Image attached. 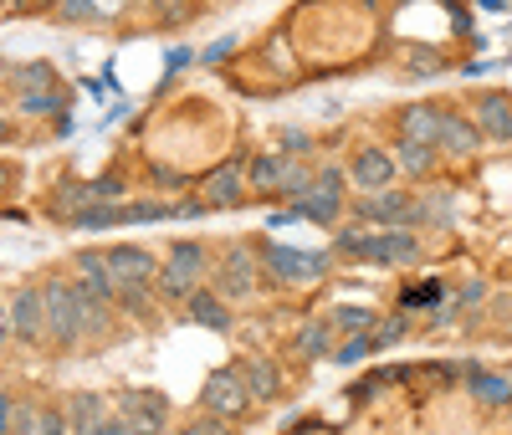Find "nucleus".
<instances>
[{
	"instance_id": "c756f323",
	"label": "nucleus",
	"mask_w": 512,
	"mask_h": 435,
	"mask_svg": "<svg viewBox=\"0 0 512 435\" xmlns=\"http://www.w3.org/2000/svg\"><path fill=\"white\" fill-rule=\"evenodd\" d=\"M113 226H123V205H88L72 221V231H113Z\"/></svg>"
},
{
	"instance_id": "473e14b6",
	"label": "nucleus",
	"mask_w": 512,
	"mask_h": 435,
	"mask_svg": "<svg viewBox=\"0 0 512 435\" xmlns=\"http://www.w3.org/2000/svg\"><path fill=\"white\" fill-rule=\"evenodd\" d=\"M441 302V282H415L400 292V313H415V308H436Z\"/></svg>"
},
{
	"instance_id": "a878e982",
	"label": "nucleus",
	"mask_w": 512,
	"mask_h": 435,
	"mask_svg": "<svg viewBox=\"0 0 512 435\" xmlns=\"http://www.w3.org/2000/svg\"><path fill=\"white\" fill-rule=\"evenodd\" d=\"M390 159H395L400 174H410V180H425V174H436V159H441V154L425 149V144H410V139H395Z\"/></svg>"
},
{
	"instance_id": "f257e3e1",
	"label": "nucleus",
	"mask_w": 512,
	"mask_h": 435,
	"mask_svg": "<svg viewBox=\"0 0 512 435\" xmlns=\"http://www.w3.org/2000/svg\"><path fill=\"white\" fill-rule=\"evenodd\" d=\"M205 272H210V251L200 241H175V246H169V256H164V267H159L154 292L164 302H190L200 292V277Z\"/></svg>"
},
{
	"instance_id": "6e6552de",
	"label": "nucleus",
	"mask_w": 512,
	"mask_h": 435,
	"mask_svg": "<svg viewBox=\"0 0 512 435\" xmlns=\"http://www.w3.org/2000/svg\"><path fill=\"white\" fill-rule=\"evenodd\" d=\"M200 405H205V415H216V420H241V415L251 410V395H246V384H241V369L226 364V369L210 374L205 389H200Z\"/></svg>"
},
{
	"instance_id": "de8ad7c7",
	"label": "nucleus",
	"mask_w": 512,
	"mask_h": 435,
	"mask_svg": "<svg viewBox=\"0 0 512 435\" xmlns=\"http://www.w3.org/2000/svg\"><path fill=\"white\" fill-rule=\"evenodd\" d=\"M88 435H128V425H123V415L113 410V415H108V420H98V425H93Z\"/></svg>"
},
{
	"instance_id": "2f4dec72",
	"label": "nucleus",
	"mask_w": 512,
	"mask_h": 435,
	"mask_svg": "<svg viewBox=\"0 0 512 435\" xmlns=\"http://www.w3.org/2000/svg\"><path fill=\"white\" fill-rule=\"evenodd\" d=\"M410 333V313H390L384 323H374V333H369V343H374V354L379 348H390V343H400Z\"/></svg>"
},
{
	"instance_id": "412c9836",
	"label": "nucleus",
	"mask_w": 512,
	"mask_h": 435,
	"mask_svg": "<svg viewBox=\"0 0 512 435\" xmlns=\"http://www.w3.org/2000/svg\"><path fill=\"white\" fill-rule=\"evenodd\" d=\"M236 369H241V384H246V395H251V400H262V405H267V400L282 395V369H277L272 359H241Z\"/></svg>"
},
{
	"instance_id": "c85d7f7f",
	"label": "nucleus",
	"mask_w": 512,
	"mask_h": 435,
	"mask_svg": "<svg viewBox=\"0 0 512 435\" xmlns=\"http://www.w3.org/2000/svg\"><path fill=\"white\" fill-rule=\"evenodd\" d=\"M11 82L21 87V98H26V93H52V87H57V67H52V62H21V67L11 72Z\"/></svg>"
},
{
	"instance_id": "58836bf2",
	"label": "nucleus",
	"mask_w": 512,
	"mask_h": 435,
	"mask_svg": "<svg viewBox=\"0 0 512 435\" xmlns=\"http://www.w3.org/2000/svg\"><path fill=\"white\" fill-rule=\"evenodd\" d=\"M277 144H282V159H292V154H308L313 149V134H303V128H282Z\"/></svg>"
},
{
	"instance_id": "4be33fe9",
	"label": "nucleus",
	"mask_w": 512,
	"mask_h": 435,
	"mask_svg": "<svg viewBox=\"0 0 512 435\" xmlns=\"http://www.w3.org/2000/svg\"><path fill=\"white\" fill-rule=\"evenodd\" d=\"M185 313L195 328H210V333H231V302H221L210 287H200L190 302H185Z\"/></svg>"
},
{
	"instance_id": "aec40b11",
	"label": "nucleus",
	"mask_w": 512,
	"mask_h": 435,
	"mask_svg": "<svg viewBox=\"0 0 512 435\" xmlns=\"http://www.w3.org/2000/svg\"><path fill=\"white\" fill-rule=\"evenodd\" d=\"M11 435H72V430H67V415L57 405L21 400L16 405V420H11Z\"/></svg>"
},
{
	"instance_id": "3c124183",
	"label": "nucleus",
	"mask_w": 512,
	"mask_h": 435,
	"mask_svg": "<svg viewBox=\"0 0 512 435\" xmlns=\"http://www.w3.org/2000/svg\"><path fill=\"white\" fill-rule=\"evenodd\" d=\"M11 185V169H0V190H6Z\"/></svg>"
},
{
	"instance_id": "ddd939ff",
	"label": "nucleus",
	"mask_w": 512,
	"mask_h": 435,
	"mask_svg": "<svg viewBox=\"0 0 512 435\" xmlns=\"http://www.w3.org/2000/svg\"><path fill=\"white\" fill-rule=\"evenodd\" d=\"M395 159H390V149H379V144H369V149H359L354 154V164H349V180L364 190V195H379V190H395Z\"/></svg>"
},
{
	"instance_id": "72a5a7b5",
	"label": "nucleus",
	"mask_w": 512,
	"mask_h": 435,
	"mask_svg": "<svg viewBox=\"0 0 512 435\" xmlns=\"http://www.w3.org/2000/svg\"><path fill=\"white\" fill-rule=\"evenodd\" d=\"M21 113H57V118H67L62 87H52V93H26V98H21Z\"/></svg>"
},
{
	"instance_id": "a211bd4d",
	"label": "nucleus",
	"mask_w": 512,
	"mask_h": 435,
	"mask_svg": "<svg viewBox=\"0 0 512 435\" xmlns=\"http://www.w3.org/2000/svg\"><path fill=\"white\" fill-rule=\"evenodd\" d=\"M441 113H446V103H410V108H400V139L436 149L441 144Z\"/></svg>"
},
{
	"instance_id": "9b49d317",
	"label": "nucleus",
	"mask_w": 512,
	"mask_h": 435,
	"mask_svg": "<svg viewBox=\"0 0 512 435\" xmlns=\"http://www.w3.org/2000/svg\"><path fill=\"white\" fill-rule=\"evenodd\" d=\"M359 261H374V267H415L420 261V236L415 231H369Z\"/></svg>"
},
{
	"instance_id": "4468645a",
	"label": "nucleus",
	"mask_w": 512,
	"mask_h": 435,
	"mask_svg": "<svg viewBox=\"0 0 512 435\" xmlns=\"http://www.w3.org/2000/svg\"><path fill=\"white\" fill-rule=\"evenodd\" d=\"M461 379H466V395L487 410H502L512 405V374L507 369H482V364H461Z\"/></svg>"
},
{
	"instance_id": "2eb2a0df",
	"label": "nucleus",
	"mask_w": 512,
	"mask_h": 435,
	"mask_svg": "<svg viewBox=\"0 0 512 435\" xmlns=\"http://www.w3.org/2000/svg\"><path fill=\"white\" fill-rule=\"evenodd\" d=\"M482 128L466 118V113H456V108H446L441 113V144H436V154H451V159H472V154H482Z\"/></svg>"
},
{
	"instance_id": "c03bdc74",
	"label": "nucleus",
	"mask_w": 512,
	"mask_h": 435,
	"mask_svg": "<svg viewBox=\"0 0 512 435\" xmlns=\"http://www.w3.org/2000/svg\"><path fill=\"white\" fill-rule=\"evenodd\" d=\"M410 72L415 77H431V72H441V57L436 52H410Z\"/></svg>"
},
{
	"instance_id": "b1692460",
	"label": "nucleus",
	"mask_w": 512,
	"mask_h": 435,
	"mask_svg": "<svg viewBox=\"0 0 512 435\" xmlns=\"http://www.w3.org/2000/svg\"><path fill=\"white\" fill-rule=\"evenodd\" d=\"M282 174H287V159L282 154H256V159H246V190L277 195L282 190Z\"/></svg>"
},
{
	"instance_id": "49530a36",
	"label": "nucleus",
	"mask_w": 512,
	"mask_h": 435,
	"mask_svg": "<svg viewBox=\"0 0 512 435\" xmlns=\"http://www.w3.org/2000/svg\"><path fill=\"white\" fill-rule=\"evenodd\" d=\"M190 62H195V57H190V47H175V52H164V72H169V77H175L180 67H190Z\"/></svg>"
},
{
	"instance_id": "423d86ee",
	"label": "nucleus",
	"mask_w": 512,
	"mask_h": 435,
	"mask_svg": "<svg viewBox=\"0 0 512 435\" xmlns=\"http://www.w3.org/2000/svg\"><path fill=\"white\" fill-rule=\"evenodd\" d=\"M349 210L359 226H374V231H415V195H405V190L359 195Z\"/></svg>"
},
{
	"instance_id": "09e8293b",
	"label": "nucleus",
	"mask_w": 512,
	"mask_h": 435,
	"mask_svg": "<svg viewBox=\"0 0 512 435\" xmlns=\"http://www.w3.org/2000/svg\"><path fill=\"white\" fill-rule=\"evenodd\" d=\"M11 343V308H0V348Z\"/></svg>"
},
{
	"instance_id": "bb28decb",
	"label": "nucleus",
	"mask_w": 512,
	"mask_h": 435,
	"mask_svg": "<svg viewBox=\"0 0 512 435\" xmlns=\"http://www.w3.org/2000/svg\"><path fill=\"white\" fill-rule=\"evenodd\" d=\"M328 323H333V333H344V338H369L374 323H379V313L374 308H359V302H338V308L328 313Z\"/></svg>"
},
{
	"instance_id": "dca6fc26",
	"label": "nucleus",
	"mask_w": 512,
	"mask_h": 435,
	"mask_svg": "<svg viewBox=\"0 0 512 435\" xmlns=\"http://www.w3.org/2000/svg\"><path fill=\"white\" fill-rule=\"evenodd\" d=\"M472 123L482 128V139H492V144H512V98H507V93H477V103H472Z\"/></svg>"
},
{
	"instance_id": "9d476101",
	"label": "nucleus",
	"mask_w": 512,
	"mask_h": 435,
	"mask_svg": "<svg viewBox=\"0 0 512 435\" xmlns=\"http://www.w3.org/2000/svg\"><path fill=\"white\" fill-rule=\"evenodd\" d=\"M11 338L36 348V343H47V297H41V282L36 287H21L11 297Z\"/></svg>"
},
{
	"instance_id": "20e7f679",
	"label": "nucleus",
	"mask_w": 512,
	"mask_h": 435,
	"mask_svg": "<svg viewBox=\"0 0 512 435\" xmlns=\"http://www.w3.org/2000/svg\"><path fill=\"white\" fill-rule=\"evenodd\" d=\"M41 297H47V338L57 348H77L82 338V302H77V282L67 277H52V282H41Z\"/></svg>"
},
{
	"instance_id": "e433bc0d",
	"label": "nucleus",
	"mask_w": 512,
	"mask_h": 435,
	"mask_svg": "<svg viewBox=\"0 0 512 435\" xmlns=\"http://www.w3.org/2000/svg\"><path fill=\"white\" fill-rule=\"evenodd\" d=\"M113 308L118 313H134V318H154V297L149 292H118Z\"/></svg>"
},
{
	"instance_id": "c9c22d12",
	"label": "nucleus",
	"mask_w": 512,
	"mask_h": 435,
	"mask_svg": "<svg viewBox=\"0 0 512 435\" xmlns=\"http://www.w3.org/2000/svg\"><path fill=\"white\" fill-rule=\"evenodd\" d=\"M369 354H374V343H369V338H344V343L333 348V359L344 364V369H349V364H364Z\"/></svg>"
},
{
	"instance_id": "4c0bfd02",
	"label": "nucleus",
	"mask_w": 512,
	"mask_h": 435,
	"mask_svg": "<svg viewBox=\"0 0 512 435\" xmlns=\"http://www.w3.org/2000/svg\"><path fill=\"white\" fill-rule=\"evenodd\" d=\"M180 435H236L231 430V420H216V415H195V420H185V430Z\"/></svg>"
},
{
	"instance_id": "f3484780",
	"label": "nucleus",
	"mask_w": 512,
	"mask_h": 435,
	"mask_svg": "<svg viewBox=\"0 0 512 435\" xmlns=\"http://www.w3.org/2000/svg\"><path fill=\"white\" fill-rule=\"evenodd\" d=\"M88 205H93V180H77V174H62V180L52 185V195H47V215L62 221V226H72Z\"/></svg>"
},
{
	"instance_id": "393cba45",
	"label": "nucleus",
	"mask_w": 512,
	"mask_h": 435,
	"mask_svg": "<svg viewBox=\"0 0 512 435\" xmlns=\"http://www.w3.org/2000/svg\"><path fill=\"white\" fill-rule=\"evenodd\" d=\"M333 323L328 318H313V323H303V328H297V359H333Z\"/></svg>"
},
{
	"instance_id": "39448f33",
	"label": "nucleus",
	"mask_w": 512,
	"mask_h": 435,
	"mask_svg": "<svg viewBox=\"0 0 512 435\" xmlns=\"http://www.w3.org/2000/svg\"><path fill=\"white\" fill-rule=\"evenodd\" d=\"M256 282H262V261H256V246L251 241H231L226 256L216 261V292L221 302H246L256 297Z\"/></svg>"
},
{
	"instance_id": "5701e85b",
	"label": "nucleus",
	"mask_w": 512,
	"mask_h": 435,
	"mask_svg": "<svg viewBox=\"0 0 512 435\" xmlns=\"http://www.w3.org/2000/svg\"><path fill=\"white\" fill-rule=\"evenodd\" d=\"M62 415H67V430H72V435H88L98 420L113 415V405H108L103 395H93V389H82V395H72V400L62 405Z\"/></svg>"
},
{
	"instance_id": "79ce46f5",
	"label": "nucleus",
	"mask_w": 512,
	"mask_h": 435,
	"mask_svg": "<svg viewBox=\"0 0 512 435\" xmlns=\"http://www.w3.org/2000/svg\"><path fill=\"white\" fill-rule=\"evenodd\" d=\"M57 21H98L93 0H72V6H57Z\"/></svg>"
},
{
	"instance_id": "7c9ffc66",
	"label": "nucleus",
	"mask_w": 512,
	"mask_h": 435,
	"mask_svg": "<svg viewBox=\"0 0 512 435\" xmlns=\"http://www.w3.org/2000/svg\"><path fill=\"white\" fill-rule=\"evenodd\" d=\"M313 174H318V169H308V164L287 159V174H282V190H277V195H287V200L297 205V200H303V195L313 190Z\"/></svg>"
},
{
	"instance_id": "ea45409f",
	"label": "nucleus",
	"mask_w": 512,
	"mask_h": 435,
	"mask_svg": "<svg viewBox=\"0 0 512 435\" xmlns=\"http://www.w3.org/2000/svg\"><path fill=\"white\" fill-rule=\"evenodd\" d=\"M482 297H487V282H466V287L456 292V302H451V308H441V318H451L456 308H477Z\"/></svg>"
},
{
	"instance_id": "8fccbe9b",
	"label": "nucleus",
	"mask_w": 512,
	"mask_h": 435,
	"mask_svg": "<svg viewBox=\"0 0 512 435\" xmlns=\"http://www.w3.org/2000/svg\"><path fill=\"white\" fill-rule=\"evenodd\" d=\"M6 139H11V123H6V118H0V144H6Z\"/></svg>"
},
{
	"instance_id": "f8f14e48",
	"label": "nucleus",
	"mask_w": 512,
	"mask_h": 435,
	"mask_svg": "<svg viewBox=\"0 0 512 435\" xmlns=\"http://www.w3.org/2000/svg\"><path fill=\"white\" fill-rule=\"evenodd\" d=\"M246 200V159H226L205 174V210H236Z\"/></svg>"
},
{
	"instance_id": "cd10ccee",
	"label": "nucleus",
	"mask_w": 512,
	"mask_h": 435,
	"mask_svg": "<svg viewBox=\"0 0 512 435\" xmlns=\"http://www.w3.org/2000/svg\"><path fill=\"white\" fill-rule=\"evenodd\" d=\"M451 205H456V190H425V195H415V226L425 231V226H451Z\"/></svg>"
},
{
	"instance_id": "a18cd8bd",
	"label": "nucleus",
	"mask_w": 512,
	"mask_h": 435,
	"mask_svg": "<svg viewBox=\"0 0 512 435\" xmlns=\"http://www.w3.org/2000/svg\"><path fill=\"white\" fill-rule=\"evenodd\" d=\"M16 405L21 400H11L6 389H0V435H11V420H16Z\"/></svg>"
},
{
	"instance_id": "37998d69",
	"label": "nucleus",
	"mask_w": 512,
	"mask_h": 435,
	"mask_svg": "<svg viewBox=\"0 0 512 435\" xmlns=\"http://www.w3.org/2000/svg\"><path fill=\"white\" fill-rule=\"evenodd\" d=\"M236 52V36H221V41H210L205 47V67H216V62H226Z\"/></svg>"
},
{
	"instance_id": "864d4df0",
	"label": "nucleus",
	"mask_w": 512,
	"mask_h": 435,
	"mask_svg": "<svg viewBox=\"0 0 512 435\" xmlns=\"http://www.w3.org/2000/svg\"><path fill=\"white\" fill-rule=\"evenodd\" d=\"M507 374H512V369H507Z\"/></svg>"
},
{
	"instance_id": "f704fd0d",
	"label": "nucleus",
	"mask_w": 512,
	"mask_h": 435,
	"mask_svg": "<svg viewBox=\"0 0 512 435\" xmlns=\"http://www.w3.org/2000/svg\"><path fill=\"white\" fill-rule=\"evenodd\" d=\"M364 226H338V236H333V256H354L359 261V251H364Z\"/></svg>"
},
{
	"instance_id": "1a4fd4ad",
	"label": "nucleus",
	"mask_w": 512,
	"mask_h": 435,
	"mask_svg": "<svg viewBox=\"0 0 512 435\" xmlns=\"http://www.w3.org/2000/svg\"><path fill=\"white\" fill-rule=\"evenodd\" d=\"M118 415H123L128 435H164L169 430V400L159 389H128L118 400Z\"/></svg>"
},
{
	"instance_id": "6ab92c4d",
	"label": "nucleus",
	"mask_w": 512,
	"mask_h": 435,
	"mask_svg": "<svg viewBox=\"0 0 512 435\" xmlns=\"http://www.w3.org/2000/svg\"><path fill=\"white\" fill-rule=\"evenodd\" d=\"M72 267H77V287H88L98 302H108V308H113V302H118V287H113V277H108V256L103 251H88V246H82L77 256H72Z\"/></svg>"
},
{
	"instance_id": "f03ea898",
	"label": "nucleus",
	"mask_w": 512,
	"mask_h": 435,
	"mask_svg": "<svg viewBox=\"0 0 512 435\" xmlns=\"http://www.w3.org/2000/svg\"><path fill=\"white\" fill-rule=\"evenodd\" d=\"M256 261L272 282H318L333 267V251H297L287 241H256Z\"/></svg>"
},
{
	"instance_id": "7ed1b4c3",
	"label": "nucleus",
	"mask_w": 512,
	"mask_h": 435,
	"mask_svg": "<svg viewBox=\"0 0 512 435\" xmlns=\"http://www.w3.org/2000/svg\"><path fill=\"white\" fill-rule=\"evenodd\" d=\"M349 174L338 164H323L313 174V190L292 205V221H313V226H338V215L349 210Z\"/></svg>"
},
{
	"instance_id": "0eeeda50",
	"label": "nucleus",
	"mask_w": 512,
	"mask_h": 435,
	"mask_svg": "<svg viewBox=\"0 0 512 435\" xmlns=\"http://www.w3.org/2000/svg\"><path fill=\"white\" fill-rule=\"evenodd\" d=\"M108 277L118 292H154L159 282V261L144 251V246H108Z\"/></svg>"
},
{
	"instance_id": "a19ab883",
	"label": "nucleus",
	"mask_w": 512,
	"mask_h": 435,
	"mask_svg": "<svg viewBox=\"0 0 512 435\" xmlns=\"http://www.w3.org/2000/svg\"><path fill=\"white\" fill-rule=\"evenodd\" d=\"M149 180H154L159 190H185V174L169 169V164H149Z\"/></svg>"
},
{
	"instance_id": "603ef678",
	"label": "nucleus",
	"mask_w": 512,
	"mask_h": 435,
	"mask_svg": "<svg viewBox=\"0 0 512 435\" xmlns=\"http://www.w3.org/2000/svg\"><path fill=\"white\" fill-rule=\"evenodd\" d=\"M507 338H512V323H507Z\"/></svg>"
}]
</instances>
